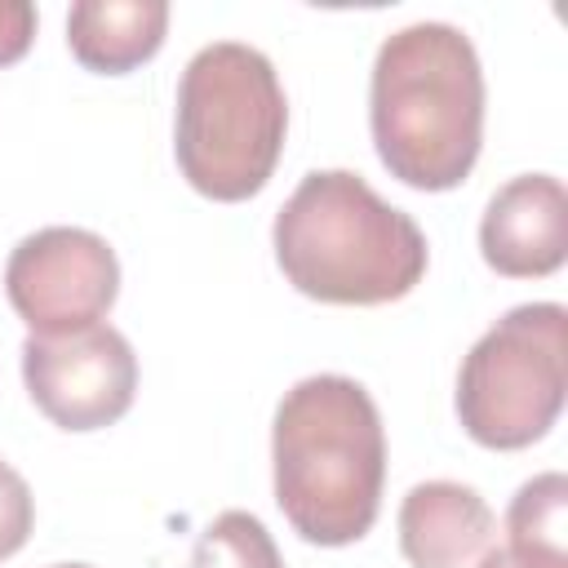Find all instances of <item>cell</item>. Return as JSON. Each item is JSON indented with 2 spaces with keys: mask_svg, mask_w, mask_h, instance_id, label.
Listing matches in <instances>:
<instances>
[{
  "mask_svg": "<svg viewBox=\"0 0 568 568\" xmlns=\"http://www.w3.org/2000/svg\"><path fill=\"white\" fill-rule=\"evenodd\" d=\"M31 524H36V501H31L27 479L9 462H0V559L27 546Z\"/></svg>",
  "mask_w": 568,
  "mask_h": 568,
  "instance_id": "obj_13",
  "label": "cell"
},
{
  "mask_svg": "<svg viewBox=\"0 0 568 568\" xmlns=\"http://www.w3.org/2000/svg\"><path fill=\"white\" fill-rule=\"evenodd\" d=\"M271 240L284 280L315 302L377 306L426 275L422 226L351 169L306 173L280 204Z\"/></svg>",
  "mask_w": 568,
  "mask_h": 568,
  "instance_id": "obj_3",
  "label": "cell"
},
{
  "mask_svg": "<svg viewBox=\"0 0 568 568\" xmlns=\"http://www.w3.org/2000/svg\"><path fill=\"white\" fill-rule=\"evenodd\" d=\"M164 27V0H75L67 13V44L89 71L120 75L160 49Z\"/></svg>",
  "mask_w": 568,
  "mask_h": 568,
  "instance_id": "obj_10",
  "label": "cell"
},
{
  "mask_svg": "<svg viewBox=\"0 0 568 568\" xmlns=\"http://www.w3.org/2000/svg\"><path fill=\"white\" fill-rule=\"evenodd\" d=\"M484 262L497 275H550L568 257V195L550 173H519L484 209L479 222Z\"/></svg>",
  "mask_w": 568,
  "mask_h": 568,
  "instance_id": "obj_8",
  "label": "cell"
},
{
  "mask_svg": "<svg viewBox=\"0 0 568 568\" xmlns=\"http://www.w3.org/2000/svg\"><path fill=\"white\" fill-rule=\"evenodd\" d=\"M288 129L271 58L244 40L204 44L178 80V169L209 200H248L266 186Z\"/></svg>",
  "mask_w": 568,
  "mask_h": 568,
  "instance_id": "obj_4",
  "label": "cell"
},
{
  "mask_svg": "<svg viewBox=\"0 0 568 568\" xmlns=\"http://www.w3.org/2000/svg\"><path fill=\"white\" fill-rule=\"evenodd\" d=\"M53 568H93V564H53Z\"/></svg>",
  "mask_w": 568,
  "mask_h": 568,
  "instance_id": "obj_16",
  "label": "cell"
},
{
  "mask_svg": "<svg viewBox=\"0 0 568 568\" xmlns=\"http://www.w3.org/2000/svg\"><path fill=\"white\" fill-rule=\"evenodd\" d=\"M4 293L36 337L75 333L111 311L120 293V262L98 231L44 226L9 253Z\"/></svg>",
  "mask_w": 568,
  "mask_h": 568,
  "instance_id": "obj_6",
  "label": "cell"
},
{
  "mask_svg": "<svg viewBox=\"0 0 568 568\" xmlns=\"http://www.w3.org/2000/svg\"><path fill=\"white\" fill-rule=\"evenodd\" d=\"M493 537L497 519L470 484L426 479L399 501V550L413 568H475Z\"/></svg>",
  "mask_w": 568,
  "mask_h": 568,
  "instance_id": "obj_9",
  "label": "cell"
},
{
  "mask_svg": "<svg viewBox=\"0 0 568 568\" xmlns=\"http://www.w3.org/2000/svg\"><path fill=\"white\" fill-rule=\"evenodd\" d=\"M191 568H284L266 524L248 510H222L195 537Z\"/></svg>",
  "mask_w": 568,
  "mask_h": 568,
  "instance_id": "obj_12",
  "label": "cell"
},
{
  "mask_svg": "<svg viewBox=\"0 0 568 568\" xmlns=\"http://www.w3.org/2000/svg\"><path fill=\"white\" fill-rule=\"evenodd\" d=\"M568 390V311L559 302L510 306L462 359L457 417L484 448L541 439Z\"/></svg>",
  "mask_w": 568,
  "mask_h": 568,
  "instance_id": "obj_5",
  "label": "cell"
},
{
  "mask_svg": "<svg viewBox=\"0 0 568 568\" xmlns=\"http://www.w3.org/2000/svg\"><path fill=\"white\" fill-rule=\"evenodd\" d=\"M22 382L36 408L62 430H98L129 413L138 390V355L111 324L22 342Z\"/></svg>",
  "mask_w": 568,
  "mask_h": 568,
  "instance_id": "obj_7",
  "label": "cell"
},
{
  "mask_svg": "<svg viewBox=\"0 0 568 568\" xmlns=\"http://www.w3.org/2000/svg\"><path fill=\"white\" fill-rule=\"evenodd\" d=\"M368 124L382 164L417 186H457L484 138V67L470 36L453 22H408L373 58Z\"/></svg>",
  "mask_w": 568,
  "mask_h": 568,
  "instance_id": "obj_1",
  "label": "cell"
},
{
  "mask_svg": "<svg viewBox=\"0 0 568 568\" xmlns=\"http://www.w3.org/2000/svg\"><path fill=\"white\" fill-rule=\"evenodd\" d=\"M475 568H537V564H528V559H519L510 546H493Z\"/></svg>",
  "mask_w": 568,
  "mask_h": 568,
  "instance_id": "obj_15",
  "label": "cell"
},
{
  "mask_svg": "<svg viewBox=\"0 0 568 568\" xmlns=\"http://www.w3.org/2000/svg\"><path fill=\"white\" fill-rule=\"evenodd\" d=\"M36 36V4L31 0H0V67L18 62Z\"/></svg>",
  "mask_w": 568,
  "mask_h": 568,
  "instance_id": "obj_14",
  "label": "cell"
},
{
  "mask_svg": "<svg viewBox=\"0 0 568 568\" xmlns=\"http://www.w3.org/2000/svg\"><path fill=\"white\" fill-rule=\"evenodd\" d=\"M275 501L315 546L359 541L382 506L386 430L373 395L342 373L284 390L271 426Z\"/></svg>",
  "mask_w": 568,
  "mask_h": 568,
  "instance_id": "obj_2",
  "label": "cell"
},
{
  "mask_svg": "<svg viewBox=\"0 0 568 568\" xmlns=\"http://www.w3.org/2000/svg\"><path fill=\"white\" fill-rule=\"evenodd\" d=\"M564 519H568V479L559 470L532 475L528 484H519L506 510L510 550L537 568H568Z\"/></svg>",
  "mask_w": 568,
  "mask_h": 568,
  "instance_id": "obj_11",
  "label": "cell"
}]
</instances>
